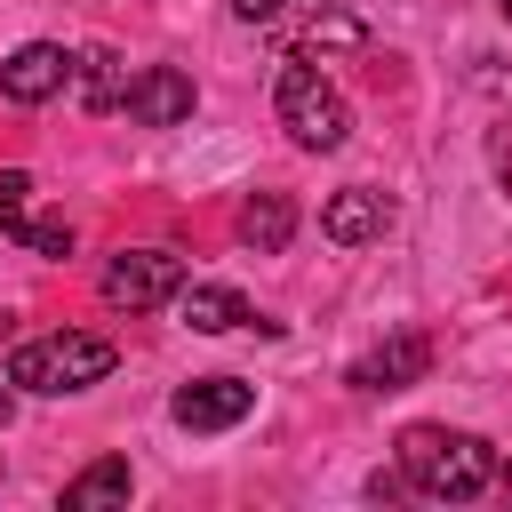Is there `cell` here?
Wrapping results in <instances>:
<instances>
[{"label":"cell","instance_id":"cell-12","mask_svg":"<svg viewBox=\"0 0 512 512\" xmlns=\"http://www.w3.org/2000/svg\"><path fill=\"white\" fill-rule=\"evenodd\" d=\"M72 80H80V104H88V112H120L136 72L120 64V48H80V56H72Z\"/></svg>","mask_w":512,"mask_h":512},{"label":"cell","instance_id":"cell-10","mask_svg":"<svg viewBox=\"0 0 512 512\" xmlns=\"http://www.w3.org/2000/svg\"><path fill=\"white\" fill-rule=\"evenodd\" d=\"M320 232H328V240H344V248L384 240V232H392V200H384V192H368V184H352V192H336V200L320 208Z\"/></svg>","mask_w":512,"mask_h":512},{"label":"cell","instance_id":"cell-9","mask_svg":"<svg viewBox=\"0 0 512 512\" xmlns=\"http://www.w3.org/2000/svg\"><path fill=\"white\" fill-rule=\"evenodd\" d=\"M432 368V344L416 336V328H400L392 344H376L368 360H352V392H400V384H416Z\"/></svg>","mask_w":512,"mask_h":512},{"label":"cell","instance_id":"cell-16","mask_svg":"<svg viewBox=\"0 0 512 512\" xmlns=\"http://www.w3.org/2000/svg\"><path fill=\"white\" fill-rule=\"evenodd\" d=\"M288 8H304V0H232V16H240V24H280Z\"/></svg>","mask_w":512,"mask_h":512},{"label":"cell","instance_id":"cell-5","mask_svg":"<svg viewBox=\"0 0 512 512\" xmlns=\"http://www.w3.org/2000/svg\"><path fill=\"white\" fill-rule=\"evenodd\" d=\"M248 408H256V384H240V376H192V384L168 400V416H176L184 432H232Z\"/></svg>","mask_w":512,"mask_h":512},{"label":"cell","instance_id":"cell-6","mask_svg":"<svg viewBox=\"0 0 512 512\" xmlns=\"http://www.w3.org/2000/svg\"><path fill=\"white\" fill-rule=\"evenodd\" d=\"M136 128H184L192 120V72H176V64H144L136 80H128V104H120Z\"/></svg>","mask_w":512,"mask_h":512},{"label":"cell","instance_id":"cell-8","mask_svg":"<svg viewBox=\"0 0 512 512\" xmlns=\"http://www.w3.org/2000/svg\"><path fill=\"white\" fill-rule=\"evenodd\" d=\"M176 320L200 328V336H232V328H256L264 312H248V296L224 288V280H184L176 288Z\"/></svg>","mask_w":512,"mask_h":512},{"label":"cell","instance_id":"cell-20","mask_svg":"<svg viewBox=\"0 0 512 512\" xmlns=\"http://www.w3.org/2000/svg\"><path fill=\"white\" fill-rule=\"evenodd\" d=\"M504 16H512V0H504Z\"/></svg>","mask_w":512,"mask_h":512},{"label":"cell","instance_id":"cell-19","mask_svg":"<svg viewBox=\"0 0 512 512\" xmlns=\"http://www.w3.org/2000/svg\"><path fill=\"white\" fill-rule=\"evenodd\" d=\"M496 480H504V496H512V464H496Z\"/></svg>","mask_w":512,"mask_h":512},{"label":"cell","instance_id":"cell-1","mask_svg":"<svg viewBox=\"0 0 512 512\" xmlns=\"http://www.w3.org/2000/svg\"><path fill=\"white\" fill-rule=\"evenodd\" d=\"M400 472H408L416 496L464 504V496L496 488V448L480 432H456V424H408L400 432Z\"/></svg>","mask_w":512,"mask_h":512},{"label":"cell","instance_id":"cell-11","mask_svg":"<svg viewBox=\"0 0 512 512\" xmlns=\"http://www.w3.org/2000/svg\"><path fill=\"white\" fill-rule=\"evenodd\" d=\"M24 192H32V176L8 168V176H0V232L24 240L32 256H72V224H32V216H24Z\"/></svg>","mask_w":512,"mask_h":512},{"label":"cell","instance_id":"cell-14","mask_svg":"<svg viewBox=\"0 0 512 512\" xmlns=\"http://www.w3.org/2000/svg\"><path fill=\"white\" fill-rule=\"evenodd\" d=\"M128 504V456H96L80 480H64V512H104Z\"/></svg>","mask_w":512,"mask_h":512},{"label":"cell","instance_id":"cell-2","mask_svg":"<svg viewBox=\"0 0 512 512\" xmlns=\"http://www.w3.org/2000/svg\"><path fill=\"white\" fill-rule=\"evenodd\" d=\"M272 112H280V128H288L304 152H336V144L352 136V104H344V88H336L320 64H304V56L280 64V80H272Z\"/></svg>","mask_w":512,"mask_h":512},{"label":"cell","instance_id":"cell-15","mask_svg":"<svg viewBox=\"0 0 512 512\" xmlns=\"http://www.w3.org/2000/svg\"><path fill=\"white\" fill-rule=\"evenodd\" d=\"M304 48H368V24L352 16V8H328V0H312V16L296 24V56Z\"/></svg>","mask_w":512,"mask_h":512},{"label":"cell","instance_id":"cell-7","mask_svg":"<svg viewBox=\"0 0 512 512\" xmlns=\"http://www.w3.org/2000/svg\"><path fill=\"white\" fill-rule=\"evenodd\" d=\"M56 88H72V56L56 40H24L8 64H0V96L8 104H48Z\"/></svg>","mask_w":512,"mask_h":512},{"label":"cell","instance_id":"cell-17","mask_svg":"<svg viewBox=\"0 0 512 512\" xmlns=\"http://www.w3.org/2000/svg\"><path fill=\"white\" fill-rule=\"evenodd\" d=\"M496 176L512 184V144H504V136H496Z\"/></svg>","mask_w":512,"mask_h":512},{"label":"cell","instance_id":"cell-3","mask_svg":"<svg viewBox=\"0 0 512 512\" xmlns=\"http://www.w3.org/2000/svg\"><path fill=\"white\" fill-rule=\"evenodd\" d=\"M112 376V344L104 336H88V328H56V336H32V344H16L8 352V384H24V392H88V384H104Z\"/></svg>","mask_w":512,"mask_h":512},{"label":"cell","instance_id":"cell-13","mask_svg":"<svg viewBox=\"0 0 512 512\" xmlns=\"http://www.w3.org/2000/svg\"><path fill=\"white\" fill-rule=\"evenodd\" d=\"M240 240H248L256 256H280V248L296 240V200H288V192H256V200L240 208Z\"/></svg>","mask_w":512,"mask_h":512},{"label":"cell","instance_id":"cell-4","mask_svg":"<svg viewBox=\"0 0 512 512\" xmlns=\"http://www.w3.org/2000/svg\"><path fill=\"white\" fill-rule=\"evenodd\" d=\"M176 288H184V256H168V248H128V256L104 264V304H112V312L176 304Z\"/></svg>","mask_w":512,"mask_h":512},{"label":"cell","instance_id":"cell-18","mask_svg":"<svg viewBox=\"0 0 512 512\" xmlns=\"http://www.w3.org/2000/svg\"><path fill=\"white\" fill-rule=\"evenodd\" d=\"M8 416H16V392H8V384H0V432H8Z\"/></svg>","mask_w":512,"mask_h":512}]
</instances>
